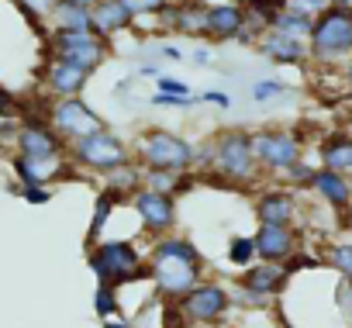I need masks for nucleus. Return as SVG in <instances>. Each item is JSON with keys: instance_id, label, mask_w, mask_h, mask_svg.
<instances>
[{"instance_id": "nucleus-2", "label": "nucleus", "mask_w": 352, "mask_h": 328, "mask_svg": "<svg viewBox=\"0 0 352 328\" xmlns=\"http://www.w3.org/2000/svg\"><path fill=\"white\" fill-rule=\"evenodd\" d=\"M87 266L94 270L97 283L111 287L148 280V263L131 239H100L94 249H87Z\"/></svg>"}, {"instance_id": "nucleus-47", "label": "nucleus", "mask_w": 352, "mask_h": 328, "mask_svg": "<svg viewBox=\"0 0 352 328\" xmlns=\"http://www.w3.org/2000/svg\"><path fill=\"white\" fill-rule=\"evenodd\" d=\"M162 56H166V59H180V49H173V45H166V49H162Z\"/></svg>"}, {"instance_id": "nucleus-20", "label": "nucleus", "mask_w": 352, "mask_h": 328, "mask_svg": "<svg viewBox=\"0 0 352 328\" xmlns=\"http://www.w3.org/2000/svg\"><path fill=\"white\" fill-rule=\"evenodd\" d=\"M287 273H283V266H273V263H252L249 270H242V276H239V283L242 287H249V290H256V294H263V297H280L283 290H287Z\"/></svg>"}, {"instance_id": "nucleus-22", "label": "nucleus", "mask_w": 352, "mask_h": 328, "mask_svg": "<svg viewBox=\"0 0 352 328\" xmlns=\"http://www.w3.org/2000/svg\"><path fill=\"white\" fill-rule=\"evenodd\" d=\"M208 4L201 0H176V18H173V32L187 35V39H208Z\"/></svg>"}, {"instance_id": "nucleus-48", "label": "nucleus", "mask_w": 352, "mask_h": 328, "mask_svg": "<svg viewBox=\"0 0 352 328\" xmlns=\"http://www.w3.org/2000/svg\"><path fill=\"white\" fill-rule=\"evenodd\" d=\"M331 8H345V11H352V0H328Z\"/></svg>"}, {"instance_id": "nucleus-27", "label": "nucleus", "mask_w": 352, "mask_h": 328, "mask_svg": "<svg viewBox=\"0 0 352 328\" xmlns=\"http://www.w3.org/2000/svg\"><path fill=\"white\" fill-rule=\"evenodd\" d=\"M311 25H314V18H307V14H297V11H280L276 18H273V25H270V32H276V35H287V39H297V42H307V35H311Z\"/></svg>"}, {"instance_id": "nucleus-21", "label": "nucleus", "mask_w": 352, "mask_h": 328, "mask_svg": "<svg viewBox=\"0 0 352 328\" xmlns=\"http://www.w3.org/2000/svg\"><path fill=\"white\" fill-rule=\"evenodd\" d=\"M318 162H321V170H331V173L352 180V135H345V131L328 135L318 149Z\"/></svg>"}, {"instance_id": "nucleus-31", "label": "nucleus", "mask_w": 352, "mask_h": 328, "mask_svg": "<svg viewBox=\"0 0 352 328\" xmlns=\"http://www.w3.org/2000/svg\"><path fill=\"white\" fill-rule=\"evenodd\" d=\"M94 311H97V318H100V321H107V318L121 314L118 287H111V283H97V290H94Z\"/></svg>"}, {"instance_id": "nucleus-14", "label": "nucleus", "mask_w": 352, "mask_h": 328, "mask_svg": "<svg viewBox=\"0 0 352 328\" xmlns=\"http://www.w3.org/2000/svg\"><path fill=\"white\" fill-rule=\"evenodd\" d=\"M38 76H42V87L49 90L52 100L80 97L83 87H87V80H90L87 69H80V66H73V63H63V59H49Z\"/></svg>"}, {"instance_id": "nucleus-9", "label": "nucleus", "mask_w": 352, "mask_h": 328, "mask_svg": "<svg viewBox=\"0 0 352 328\" xmlns=\"http://www.w3.org/2000/svg\"><path fill=\"white\" fill-rule=\"evenodd\" d=\"M45 121L49 128L59 135V142H80L87 135H97L104 131V118L83 100V97H66V100H52L49 111H45Z\"/></svg>"}, {"instance_id": "nucleus-5", "label": "nucleus", "mask_w": 352, "mask_h": 328, "mask_svg": "<svg viewBox=\"0 0 352 328\" xmlns=\"http://www.w3.org/2000/svg\"><path fill=\"white\" fill-rule=\"evenodd\" d=\"M211 142H214V177H221L228 184H252L256 180L259 166L252 155V131L225 128Z\"/></svg>"}, {"instance_id": "nucleus-45", "label": "nucleus", "mask_w": 352, "mask_h": 328, "mask_svg": "<svg viewBox=\"0 0 352 328\" xmlns=\"http://www.w3.org/2000/svg\"><path fill=\"white\" fill-rule=\"evenodd\" d=\"M342 83H345V90L352 94V56L342 63Z\"/></svg>"}, {"instance_id": "nucleus-19", "label": "nucleus", "mask_w": 352, "mask_h": 328, "mask_svg": "<svg viewBox=\"0 0 352 328\" xmlns=\"http://www.w3.org/2000/svg\"><path fill=\"white\" fill-rule=\"evenodd\" d=\"M256 49L270 63H276V66H300V63H307V42H297V39H287V35H276V32H263Z\"/></svg>"}, {"instance_id": "nucleus-6", "label": "nucleus", "mask_w": 352, "mask_h": 328, "mask_svg": "<svg viewBox=\"0 0 352 328\" xmlns=\"http://www.w3.org/2000/svg\"><path fill=\"white\" fill-rule=\"evenodd\" d=\"M69 159L76 162V166L97 173V177H107V173L128 166V162H135L131 149H128L111 128H104V131H97V135H87V138L73 142V145H69Z\"/></svg>"}, {"instance_id": "nucleus-23", "label": "nucleus", "mask_w": 352, "mask_h": 328, "mask_svg": "<svg viewBox=\"0 0 352 328\" xmlns=\"http://www.w3.org/2000/svg\"><path fill=\"white\" fill-rule=\"evenodd\" d=\"M90 18H94V32H97L104 42H111L114 35H121V32H128V28L135 25V18L118 4V0H100V4L90 11Z\"/></svg>"}, {"instance_id": "nucleus-10", "label": "nucleus", "mask_w": 352, "mask_h": 328, "mask_svg": "<svg viewBox=\"0 0 352 328\" xmlns=\"http://www.w3.org/2000/svg\"><path fill=\"white\" fill-rule=\"evenodd\" d=\"M49 49H52V59H63L94 73L107 59L111 42H104L97 32H49Z\"/></svg>"}, {"instance_id": "nucleus-12", "label": "nucleus", "mask_w": 352, "mask_h": 328, "mask_svg": "<svg viewBox=\"0 0 352 328\" xmlns=\"http://www.w3.org/2000/svg\"><path fill=\"white\" fill-rule=\"evenodd\" d=\"M252 242H256V259L273 266H283L294 252H300V235L294 225H259Z\"/></svg>"}, {"instance_id": "nucleus-29", "label": "nucleus", "mask_w": 352, "mask_h": 328, "mask_svg": "<svg viewBox=\"0 0 352 328\" xmlns=\"http://www.w3.org/2000/svg\"><path fill=\"white\" fill-rule=\"evenodd\" d=\"M328 270H335L342 280H352V239H342V242H331L324 249V259H321Z\"/></svg>"}, {"instance_id": "nucleus-39", "label": "nucleus", "mask_w": 352, "mask_h": 328, "mask_svg": "<svg viewBox=\"0 0 352 328\" xmlns=\"http://www.w3.org/2000/svg\"><path fill=\"white\" fill-rule=\"evenodd\" d=\"M280 94H287V87H283L280 80H259V83L252 87V97H256V100H270V97H280Z\"/></svg>"}, {"instance_id": "nucleus-8", "label": "nucleus", "mask_w": 352, "mask_h": 328, "mask_svg": "<svg viewBox=\"0 0 352 328\" xmlns=\"http://www.w3.org/2000/svg\"><path fill=\"white\" fill-rule=\"evenodd\" d=\"M252 155L263 173L283 177L294 162L304 159V142L290 128H263V131H252Z\"/></svg>"}, {"instance_id": "nucleus-41", "label": "nucleus", "mask_w": 352, "mask_h": 328, "mask_svg": "<svg viewBox=\"0 0 352 328\" xmlns=\"http://www.w3.org/2000/svg\"><path fill=\"white\" fill-rule=\"evenodd\" d=\"M152 104H155V107H190L194 100H190V97H169V94H155V97H152Z\"/></svg>"}, {"instance_id": "nucleus-17", "label": "nucleus", "mask_w": 352, "mask_h": 328, "mask_svg": "<svg viewBox=\"0 0 352 328\" xmlns=\"http://www.w3.org/2000/svg\"><path fill=\"white\" fill-rule=\"evenodd\" d=\"M307 190L311 194H318L331 211H338V215H349L352 211V180L349 177H338V173H331V170H314V177H311V184H307Z\"/></svg>"}, {"instance_id": "nucleus-46", "label": "nucleus", "mask_w": 352, "mask_h": 328, "mask_svg": "<svg viewBox=\"0 0 352 328\" xmlns=\"http://www.w3.org/2000/svg\"><path fill=\"white\" fill-rule=\"evenodd\" d=\"M69 4H80V8H87V11H94V8L100 4V0H69Z\"/></svg>"}, {"instance_id": "nucleus-15", "label": "nucleus", "mask_w": 352, "mask_h": 328, "mask_svg": "<svg viewBox=\"0 0 352 328\" xmlns=\"http://www.w3.org/2000/svg\"><path fill=\"white\" fill-rule=\"evenodd\" d=\"M252 211H256L259 225H294L297 215H300V201L287 187H270L256 197Z\"/></svg>"}, {"instance_id": "nucleus-13", "label": "nucleus", "mask_w": 352, "mask_h": 328, "mask_svg": "<svg viewBox=\"0 0 352 328\" xmlns=\"http://www.w3.org/2000/svg\"><path fill=\"white\" fill-rule=\"evenodd\" d=\"M11 170L18 177V187H49L56 177L69 173L66 155H11Z\"/></svg>"}, {"instance_id": "nucleus-40", "label": "nucleus", "mask_w": 352, "mask_h": 328, "mask_svg": "<svg viewBox=\"0 0 352 328\" xmlns=\"http://www.w3.org/2000/svg\"><path fill=\"white\" fill-rule=\"evenodd\" d=\"M21 197L28 204H49L52 201V187H21Z\"/></svg>"}, {"instance_id": "nucleus-36", "label": "nucleus", "mask_w": 352, "mask_h": 328, "mask_svg": "<svg viewBox=\"0 0 352 328\" xmlns=\"http://www.w3.org/2000/svg\"><path fill=\"white\" fill-rule=\"evenodd\" d=\"M287 11H297V14H307V18H318L324 8H331L328 0H283Z\"/></svg>"}, {"instance_id": "nucleus-28", "label": "nucleus", "mask_w": 352, "mask_h": 328, "mask_svg": "<svg viewBox=\"0 0 352 328\" xmlns=\"http://www.w3.org/2000/svg\"><path fill=\"white\" fill-rule=\"evenodd\" d=\"M114 208H118V197H111L107 190H100L97 201H94V218H90V232H87V249H94V245L100 242V235H104V228H107Z\"/></svg>"}, {"instance_id": "nucleus-30", "label": "nucleus", "mask_w": 352, "mask_h": 328, "mask_svg": "<svg viewBox=\"0 0 352 328\" xmlns=\"http://www.w3.org/2000/svg\"><path fill=\"white\" fill-rule=\"evenodd\" d=\"M228 263L239 266V270H249L252 263H259V259H256V242H252V235H235V239L228 242Z\"/></svg>"}, {"instance_id": "nucleus-43", "label": "nucleus", "mask_w": 352, "mask_h": 328, "mask_svg": "<svg viewBox=\"0 0 352 328\" xmlns=\"http://www.w3.org/2000/svg\"><path fill=\"white\" fill-rule=\"evenodd\" d=\"M201 100H208V104H218V107H228V104H232V97H228L225 90H204V94H201Z\"/></svg>"}, {"instance_id": "nucleus-32", "label": "nucleus", "mask_w": 352, "mask_h": 328, "mask_svg": "<svg viewBox=\"0 0 352 328\" xmlns=\"http://www.w3.org/2000/svg\"><path fill=\"white\" fill-rule=\"evenodd\" d=\"M14 8H18L35 28H42V21H45L49 11L56 8V0H14Z\"/></svg>"}, {"instance_id": "nucleus-18", "label": "nucleus", "mask_w": 352, "mask_h": 328, "mask_svg": "<svg viewBox=\"0 0 352 328\" xmlns=\"http://www.w3.org/2000/svg\"><path fill=\"white\" fill-rule=\"evenodd\" d=\"M249 25L252 21L242 4H214L208 11V39L211 42H235Z\"/></svg>"}, {"instance_id": "nucleus-25", "label": "nucleus", "mask_w": 352, "mask_h": 328, "mask_svg": "<svg viewBox=\"0 0 352 328\" xmlns=\"http://www.w3.org/2000/svg\"><path fill=\"white\" fill-rule=\"evenodd\" d=\"M104 190L111 194V197H135L138 190H142V166L138 162H128V166H121V170H114V173H107L104 177Z\"/></svg>"}, {"instance_id": "nucleus-3", "label": "nucleus", "mask_w": 352, "mask_h": 328, "mask_svg": "<svg viewBox=\"0 0 352 328\" xmlns=\"http://www.w3.org/2000/svg\"><path fill=\"white\" fill-rule=\"evenodd\" d=\"M352 56V11L324 8L307 35V59L318 66H342Z\"/></svg>"}, {"instance_id": "nucleus-37", "label": "nucleus", "mask_w": 352, "mask_h": 328, "mask_svg": "<svg viewBox=\"0 0 352 328\" xmlns=\"http://www.w3.org/2000/svg\"><path fill=\"white\" fill-rule=\"evenodd\" d=\"M194 170H214V142L211 138L204 145H194Z\"/></svg>"}, {"instance_id": "nucleus-7", "label": "nucleus", "mask_w": 352, "mask_h": 328, "mask_svg": "<svg viewBox=\"0 0 352 328\" xmlns=\"http://www.w3.org/2000/svg\"><path fill=\"white\" fill-rule=\"evenodd\" d=\"M176 314L184 318V325H221L232 314V287L218 283V280H201L187 297H180L173 304Z\"/></svg>"}, {"instance_id": "nucleus-44", "label": "nucleus", "mask_w": 352, "mask_h": 328, "mask_svg": "<svg viewBox=\"0 0 352 328\" xmlns=\"http://www.w3.org/2000/svg\"><path fill=\"white\" fill-rule=\"evenodd\" d=\"M104 328H138L131 318H124V314H114V318H107L104 321Z\"/></svg>"}, {"instance_id": "nucleus-34", "label": "nucleus", "mask_w": 352, "mask_h": 328, "mask_svg": "<svg viewBox=\"0 0 352 328\" xmlns=\"http://www.w3.org/2000/svg\"><path fill=\"white\" fill-rule=\"evenodd\" d=\"M300 270H321V256H311V252H294V256L283 263V273H287V276H297Z\"/></svg>"}, {"instance_id": "nucleus-4", "label": "nucleus", "mask_w": 352, "mask_h": 328, "mask_svg": "<svg viewBox=\"0 0 352 328\" xmlns=\"http://www.w3.org/2000/svg\"><path fill=\"white\" fill-rule=\"evenodd\" d=\"M135 162L142 170L190 173L194 170V145L169 128H145L135 138Z\"/></svg>"}, {"instance_id": "nucleus-11", "label": "nucleus", "mask_w": 352, "mask_h": 328, "mask_svg": "<svg viewBox=\"0 0 352 328\" xmlns=\"http://www.w3.org/2000/svg\"><path fill=\"white\" fill-rule=\"evenodd\" d=\"M131 211L138 218V228L155 242L162 235H173L176 228V197L173 194H155V190H138L131 197Z\"/></svg>"}, {"instance_id": "nucleus-50", "label": "nucleus", "mask_w": 352, "mask_h": 328, "mask_svg": "<svg viewBox=\"0 0 352 328\" xmlns=\"http://www.w3.org/2000/svg\"><path fill=\"white\" fill-rule=\"evenodd\" d=\"M187 328H214V325H187Z\"/></svg>"}, {"instance_id": "nucleus-16", "label": "nucleus", "mask_w": 352, "mask_h": 328, "mask_svg": "<svg viewBox=\"0 0 352 328\" xmlns=\"http://www.w3.org/2000/svg\"><path fill=\"white\" fill-rule=\"evenodd\" d=\"M14 145H18V155H63L59 135L49 128V121H38V118L21 121V128L14 131Z\"/></svg>"}, {"instance_id": "nucleus-26", "label": "nucleus", "mask_w": 352, "mask_h": 328, "mask_svg": "<svg viewBox=\"0 0 352 328\" xmlns=\"http://www.w3.org/2000/svg\"><path fill=\"white\" fill-rule=\"evenodd\" d=\"M190 177L187 173H169V170H142V190H155V194H184Z\"/></svg>"}, {"instance_id": "nucleus-1", "label": "nucleus", "mask_w": 352, "mask_h": 328, "mask_svg": "<svg viewBox=\"0 0 352 328\" xmlns=\"http://www.w3.org/2000/svg\"><path fill=\"white\" fill-rule=\"evenodd\" d=\"M145 263H148V283L162 304H176L204 280V256L184 235L155 239Z\"/></svg>"}, {"instance_id": "nucleus-33", "label": "nucleus", "mask_w": 352, "mask_h": 328, "mask_svg": "<svg viewBox=\"0 0 352 328\" xmlns=\"http://www.w3.org/2000/svg\"><path fill=\"white\" fill-rule=\"evenodd\" d=\"M118 4H121L131 18H148V14L159 18V11H162L166 4H173V0H118Z\"/></svg>"}, {"instance_id": "nucleus-38", "label": "nucleus", "mask_w": 352, "mask_h": 328, "mask_svg": "<svg viewBox=\"0 0 352 328\" xmlns=\"http://www.w3.org/2000/svg\"><path fill=\"white\" fill-rule=\"evenodd\" d=\"M155 87H159V94H169V97H190V87L173 76H155Z\"/></svg>"}, {"instance_id": "nucleus-49", "label": "nucleus", "mask_w": 352, "mask_h": 328, "mask_svg": "<svg viewBox=\"0 0 352 328\" xmlns=\"http://www.w3.org/2000/svg\"><path fill=\"white\" fill-rule=\"evenodd\" d=\"M4 142H8V131H4V128H0V145H4Z\"/></svg>"}, {"instance_id": "nucleus-42", "label": "nucleus", "mask_w": 352, "mask_h": 328, "mask_svg": "<svg viewBox=\"0 0 352 328\" xmlns=\"http://www.w3.org/2000/svg\"><path fill=\"white\" fill-rule=\"evenodd\" d=\"M0 118H18V100L0 87Z\"/></svg>"}, {"instance_id": "nucleus-24", "label": "nucleus", "mask_w": 352, "mask_h": 328, "mask_svg": "<svg viewBox=\"0 0 352 328\" xmlns=\"http://www.w3.org/2000/svg\"><path fill=\"white\" fill-rule=\"evenodd\" d=\"M49 32H94V18L87 8L69 4V0H56V8L49 11Z\"/></svg>"}, {"instance_id": "nucleus-35", "label": "nucleus", "mask_w": 352, "mask_h": 328, "mask_svg": "<svg viewBox=\"0 0 352 328\" xmlns=\"http://www.w3.org/2000/svg\"><path fill=\"white\" fill-rule=\"evenodd\" d=\"M314 170H318V166H311V162H304V159H300V162H294V166L283 173V180H287V184H294V187H307V184H311V177H314Z\"/></svg>"}]
</instances>
